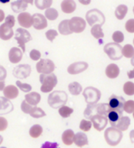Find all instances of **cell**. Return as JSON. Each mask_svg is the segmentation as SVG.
Returning <instances> with one entry per match:
<instances>
[{"label":"cell","instance_id":"cell-61","mask_svg":"<svg viewBox=\"0 0 134 148\" xmlns=\"http://www.w3.org/2000/svg\"><path fill=\"white\" fill-rule=\"evenodd\" d=\"M133 14H134V7H133Z\"/></svg>","mask_w":134,"mask_h":148},{"label":"cell","instance_id":"cell-59","mask_svg":"<svg viewBox=\"0 0 134 148\" xmlns=\"http://www.w3.org/2000/svg\"><path fill=\"white\" fill-rule=\"evenodd\" d=\"M3 140V136H0V145L2 144Z\"/></svg>","mask_w":134,"mask_h":148},{"label":"cell","instance_id":"cell-58","mask_svg":"<svg viewBox=\"0 0 134 148\" xmlns=\"http://www.w3.org/2000/svg\"><path fill=\"white\" fill-rule=\"evenodd\" d=\"M131 64H132L133 66H134V56H133V57L131 59Z\"/></svg>","mask_w":134,"mask_h":148},{"label":"cell","instance_id":"cell-33","mask_svg":"<svg viewBox=\"0 0 134 148\" xmlns=\"http://www.w3.org/2000/svg\"><path fill=\"white\" fill-rule=\"evenodd\" d=\"M43 133V128L39 125H34L29 130V136L32 138H38Z\"/></svg>","mask_w":134,"mask_h":148},{"label":"cell","instance_id":"cell-60","mask_svg":"<svg viewBox=\"0 0 134 148\" xmlns=\"http://www.w3.org/2000/svg\"><path fill=\"white\" fill-rule=\"evenodd\" d=\"M0 148H6V147H0Z\"/></svg>","mask_w":134,"mask_h":148},{"label":"cell","instance_id":"cell-51","mask_svg":"<svg viewBox=\"0 0 134 148\" xmlns=\"http://www.w3.org/2000/svg\"><path fill=\"white\" fill-rule=\"evenodd\" d=\"M41 148H60L59 145L55 142H50V141H46L45 142Z\"/></svg>","mask_w":134,"mask_h":148},{"label":"cell","instance_id":"cell-1","mask_svg":"<svg viewBox=\"0 0 134 148\" xmlns=\"http://www.w3.org/2000/svg\"><path fill=\"white\" fill-rule=\"evenodd\" d=\"M68 101V96L66 92L61 90L52 92L48 97V103L53 109H60Z\"/></svg>","mask_w":134,"mask_h":148},{"label":"cell","instance_id":"cell-48","mask_svg":"<svg viewBox=\"0 0 134 148\" xmlns=\"http://www.w3.org/2000/svg\"><path fill=\"white\" fill-rule=\"evenodd\" d=\"M29 57L33 61H39L40 60V57H41V53L38 50L34 49V50H32L29 52Z\"/></svg>","mask_w":134,"mask_h":148},{"label":"cell","instance_id":"cell-49","mask_svg":"<svg viewBox=\"0 0 134 148\" xmlns=\"http://www.w3.org/2000/svg\"><path fill=\"white\" fill-rule=\"evenodd\" d=\"M8 120H6L4 117L0 116V131H3L8 128Z\"/></svg>","mask_w":134,"mask_h":148},{"label":"cell","instance_id":"cell-38","mask_svg":"<svg viewBox=\"0 0 134 148\" xmlns=\"http://www.w3.org/2000/svg\"><path fill=\"white\" fill-rule=\"evenodd\" d=\"M45 16L47 19H49V20H50V21H53V20H55L56 18H58L59 13H58V11L55 9L50 8V9L45 10Z\"/></svg>","mask_w":134,"mask_h":148},{"label":"cell","instance_id":"cell-28","mask_svg":"<svg viewBox=\"0 0 134 148\" xmlns=\"http://www.w3.org/2000/svg\"><path fill=\"white\" fill-rule=\"evenodd\" d=\"M58 29H59V32L63 36L71 35L72 31L71 30V28H70V20L69 19L62 20L60 23L59 26H58Z\"/></svg>","mask_w":134,"mask_h":148},{"label":"cell","instance_id":"cell-17","mask_svg":"<svg viewBox=\"0 0 134 148\" xmlns=\"http://www.w3.org/2000/svg\"><path fill=\"white\" fill-rule=\"evenodd\" d=\"M14 110V105L5 97H0V114H7Z\"/></svg>","mask_w":134,"mask_h":148},{"label":"cell","instance_id":"cell-7","mask_svg":"<svg viewBox=\"0 0 134 148\" xmlns=\"http://www.w3.org/2000/svg\"><path fill=\"white\" fill-rule=\"evenodd\" d=\"M14 38L17 40L18 46L20 47V49L23 51V52L25 51V44L32 40L30 33L26 29H24V28H18L16 29Z\"/></svg>","mask_w":134,"mask_h":148},{"label":"cell","instance_id":"cell-6","mask_svg":"<svg viewBox=\"0 0 134 148\" xmlns=\"http://www.w3.org/2000/svg\"><path fill=\"white\" fill-rule=\"evenodd\" d=\"M87 104H97L101 99V91L94 87H86L82 92Z\"/></svg>","mask_w":134,"mask_h":148},{"label":"cell","instance_id":"cell-20","mask_svg":"<svg viewBox=\"0 0 134 148\" xmlns=\"http://www.w3.org/2000/svg\"><path fill=\"white\" fill-rule=\"evenodd\" d=\"M105 73L107 75V77L108 78L111 79H114L116 78L119 74H120V69L118 67V66L115 63H111L107 66L106 67V71Z\"/></svg>","mask_w":134,"mask_h":148},{"label":"cell","instance_id":"cell-19","mask_svg":"<svg viewBox=\"0 0 134 148\" xmlns=\"http://www.w3.org/2000/svg\"><path fill=\"white\" fill-rule=\"evenodd\" d=\"M61 8L65 14H72L76 9V3L74 0H64L61 2Z\"/></svg>","mask_w":134,"mask_h":148},{"label":"cell","instance_id":"cell-4","mask_svg":"<svg viewBox=\"0 0 134 148\" xmlns=\"http://www.w3.org/2000/svg\"><path fill=\"white\" fill-rule=\"evenodd\" d=\"M86 20L90 26H93L95 25H102L103 24H105L106 17L101 10L97 9H92L86 13Z\"/></svg>","mask_w":134,"mask_h":148},{"label":"cell","instance_id":"cell-42","mask_svg":"<svg viewBox=\"0 0 134 148\" xmlns=\"http://www.w3.org/2000/svg\"><path fill=\"white\" fill-rule=\"evenodd\" d=\"M92 127V123L90 120H81L80 123V130L84 132L90 131V130Z\"/></svg>","mask_w":134,"mask_h":148},{"label":"cell","instance_id":"cell-26","mask_svg":"<svg viewBox=\"0 0 134 148\" xmlns=\"http://www.w3.org/2000/svg\"><path fill=\"white\" fill-rule=\"evenodd\" d=\"M29 3H33V2H28V1H15L11 3V8L14 12L20 13L24 11L28 8Z\"/></svg>","mask_w":134,"mask_h":148},{"label":"cell","instance_id":"cell-41","mask_svg":"<svg viewBox=\"0 0 134 148\" xmlns=\"http://www.w3.org/2000/svg\"><path fill=\"white\" fill-rule=\"evenodd\" d=\"M112 40L114 43L120 44L124 41V34L120 30H116L112 34Z\"/></svg>","mask_w":134,"mask_h":148},{"label":"cell","instance_id":"cell-36","mask_svg":"<svg viewBox=\"0 0 134 148\" xmlns=\"http://www.w3.org/2000/svg\"><path fill=\"white\" fill-rule=\"evenodd\" d=\"M30 116L33 117V118H35V119H39V118H42V117H45L46 115L45 112L42 109H40L39 107H37V106H34L32 110L30 112Z\"/></svg>","mask_w":134,"mask_h":148},{"label":"cell","instance_id":"cell-39","mask_svg":"<svg viewBox=\"0 0 134 148\" xmlns=\"http://www.w3.org/2000/svg\"><path fill=\"white\" fill-rule=\"evenodd\" d=\"M74 112V110L66 105H64L59 109V114L62 118H68L71 115V114Z\"/></svg>","mask_w":134,"mask_h":148},{"label":"cell","instance_id":"cell-16","mask_svg":"<svg viewBox=\"0 0 134 148\" xmlns=\"http://www.w3.org/2000/svg\"><path fill=\"white\" fill-rule=\"evenodd\" d=\"M23 54L24 52L20 48H18V47L11 48L9 53V59L10 62L14 64L18 63L23 58Z\"/></svg>","mask_w":134,"mask_h":148},{"label":"cell","instance_id":"cell-25","mask_svg":"<svg viewBox=\"0 0 134 148\" xmlns=\"http://www.w3.org/2000/svg\"><path fill=\"white\" fill-rule=\"evenodd\" d=\"M123 111L116 110H112L109 111L107 114V119L109 120V122L112 126H113L118 120H120L123 115H122Z\"/></svg>","mask_w":134,"mask_h":148},{"label":"cell","instance_id":"cell-22","mask_svg":"<svg viewBox=\"0 0 134 148\" xmlns=\"http://www.w3.org/2000/svg\"><path fill=\"white\" fill-rule=\"evenodd\" d=\"M89 143L87 136L83 133V132H78L75 135V139H74V144H76V147H82L85 146H87Z\"/></svg>","mask_w":134,"mask_h":148},{"label":"cell","instance_id":"cell-43","mask_svg":"<svg viewBox=\"0 0 134 148\" xmlns=\"http://www.w3.org/2000/svg\"><path fill=\"white\" fill-rule=\"evenodd\" d=\"M16 85H17V87H18L21 91H23V92H28L29 93V92L32 90V86L29 85V84H28V83H24L20 82V81H17L16 82Z\"/></svg>","mask_w":134,"mask_h":148},{"label":"cell","instance_id":"cell-5","mask_svg":"<svg viewBox=\"0 0 134 148\" xmlns=\"http://www.w3.org/2000/svg\"><path fill=\"white\" fill-rule=\"evenodd\" d=\"M103 50L107 56L112 61L120 60L122 57V47L119 44L114 42L107 43V45H105Z\"/></svg>","mask_w":134,"mask_h":148},{"label":"cell","instance_id":"cell-55","mask_svg":"<svg viewBox=\"0 0 134 148\" xmlns=\"http://www.w3.org/2000/svg\"><path fill=\"white\" fill-rule=\"evenodd\" d=\"M5 88V82L0 81V91H3Z\"/></svg>","mask_w":134,"mask_h":148},{"label":"cell","instance_id":"cell-53","mask_svg":"<svg viewBox=\"0 0 134 148\" xmlns=\"http://www.w3.org/2000/svg\"><path fill=\"white\" fill-rule=\"evenodd\" d=\"M127 77H128V78H130V79H133L134 78V68L133 69V70H131V71L127 72Z\"/></svg>","mask_w":134,"mask_h":148},{"label":"cell","instance_id":"cell-47","mask_svg":"<svg viewBox=\"0 0 134 148\" xmlns=\"http://www.w3.org/2000/svg\"><path fill=\"white\" fill-rule=\"evenodd\" d=\"M33 107L34 106H32L29 103H28L25 100L22 102V103H21V110L23 111L24 113H25V114H30Z\"/></svg>","mask_w":134,"mask_h":148},{"label":"cell","instance_id":"cell-10","mask_svg":"<svg viewBox=\"0 0 134 148\" xmlns=\"http://www.w3.org/2000/svg\"><path fill=\"white\" fill-rule=\"evenodd\" d=\"M31 73V66L28 64H21L17 66L14 71L13 75L18 79H24L29 77Z\"/></svg>","mask_w":134,"mask_h":148},{"label":"cell","instance_id":"cell-24","mask_svg":"<svg viewBox=\"0 0 134 148\" xmlns=\"http://www.w3.org/2000/svg\"><path fill=\"white\" fill-rule=\"evenodd\" d=\"M41 100V96L39 92H30L25 94V101L32 106H36Z\"/></svg>","mask_w":134,"mask_h":148},{"label":"cell","instance_id":"cell-12","mask_svg":"<svg viewBox=\"0 0 134 148\" xmlns=\"http://www.w3.org/2000/svg\"><path fill=\"white\" fill-rule=\"evenodd\" d=\"M124 103H125V100L121 96H117L116 94H112L109 98L108 104L112 110L123 111Z\"/></svg>","mask_w":134,"mask_h":148},{"label":"cell","instance_id":"cell-62","mask_svg":"<svg viewBox=\"0 0 134 148\" xmlns=\"http://www.w3.org/2000/svg\"><path fill=\"white\" fill-rule=\"evenodd\" d=\"M133 45H134V38H133Z\"/></svg>","mask_w":134,"mask_h":148},{"label":"cell","instance_id":"cell-40","mask_svg":"<svg viewBox=\"0 0 134 148\" xmlns=\"http://www.w3.org/2000/svg\"><path fill=\"white\" fill-rule=\"evenodd\" d=\"M123 92L128 96L134 95V83L133 82H127L123 85Z\"/></svg>","mask_w":134,"mask_h":148},{"label":"cell","instance_id":"cell-31","mask_svg":"<svg viewBox=\"0 0 134 148\" xmlns=\"http://www.w3.org/2000/svg\"><path fill=\"white\" fill-rule=\"evenodd\" d=\"M68 89L71 94L77 96L82 92V86L77 82H72L68 85Z\"/></svg>","mask_w":134,"mask_h":148},{"label":"cell","instance_id":"cell-23","mask_svg":"<svg viewBox=\"0 0 134 148\" xmlns=\"http://www.w3.org/2000/svg\"><path fill=\"white\" fill-rule=\"evenodd\" d=\"M3 95L8 99H14L18 95V89L14 85H8L3 90Z\"/></svg>","mask_w":134,"mask_h":148},{"label":"cell","instance_id":"cell-9","mask_svg":"<svg viewBox=\"0 0 134 148\" xmlns=\"http://www.w3.org/2000/svg\"><path fill=\"white\" fill-rule=\"evenodd\" d=\"M86 27V22L81 17H73L70 19V28L72 33H81L85 30Z\"/></svg>","mask_w":134,"mask_h":148},{"label":"cell","instance_id":"cell-37","mask_svg":"<svg viewBox=\"0 0 134 148\" xmlns=\"http://www.w3.org/2000/svg\"><path fill=\"white\" fill-rule=\"evenodd\" d=\"M122 56L126 58H133L134 56V47L130 44H127L122 47Z\"/></svg>","mask_w":134,"mask_h":148},{"label":"cell","instance_id":"cell-50","mask_svg":"<svg viewBox=\"0 0 134 148\" xmlns=\"http://www.w3.org/2000/svg\"><path fill=\"white\" fill-rule=\"evenodd\" d=\"M5 23L10 27H14L15 25V18L13 15H8L5 18Z\"/></svg>","mask_w":134,"mask_h":148},{"label":"cell","instance_id":"cell-29","mask_svg":"<svg viewBox=\"0 0 134 148\" xmlns=\"http://www.w3.org/2000/svg\"><path fill=\"white\" fill-rule=\"evenodd\" d=\"M97 114V104H87L84 111V116L86 120H90L91 118Z\"/></svg>","mask_w":134,"mask_h":148},{"label":"cell","instance_id":"cell-52","mask_svg":"<svg viewBox=\"0 0 134 148\" xmlns=\"http://www.w3.org/2000/svg\"><path fill=\"white\" fill-rule=\"evenodd\" d=\"M7 77V71L6 69L2 66L0 65V81H3Z\"/></svg>","mask_w":134,"mask_h":148},{"label":"cell","instance_id":"cell-27","mask_svg":"<svg viewBox=\"0 0 134 148\" xmlns=\"http://www.w3.org/2000/svg\"><path fill=\"white\" fill-rule=\"evenodd\" d=\"M63 143L65 146H71L74 143V139H75V133L72 130H66L63 132L62 136Z\"/></svg>","mask_w":134,"mask_h":148},{"label":"cell","instance_id":"cell-54","mask_svg":"<svg viewBox=\"0 0 134 148\" xmlns=\"http://www.w3.org/2000/svg\"><path fill=\"white\" fill-rule=\"evenodd\" d=\"M129 139L131 140V142L134 144V130L130 131V134H129Z\"/></svg>","mask_w":134,"mask_h":148},{"label":"cell","instance_id":"cell-56","mask_svg":"<svg viewBox=\"0 0 134 148\" xmlns=\"http://www.w3.org/2000/svg\"><path fill=\"white\" fill-rule=\"evenodd\" d=\"M5 18V15H4V12L2 10V9H0V22H2L3 19Z\"/></svg>","mask_w":134,"mask_h":148},{"label":"cell","instance_id":"cell-21","mask_svg":"<svg viewBox=\"0 0 134 148\" xmlns=\"http://www.w3.org/2000/svg\"><path fill=\"white\" fill-rule=\"evenodd\" d=\"M130 125H131V120H130V118L128 116H122L112 127H114V128L119 130H121L122 132V131H126L128 129Z\"/></svg>","mask_w":134,"mask_h":148},{"label":"cell","instance_id":"cell-46","mask_svg":"<svg viewBox=\"0 0 134 148\" xmlns=\"http://www.w3.org/2000/svg\"><path fill=\"white\" fill-rule=\"evenodd\" d=\"M125 29L128 33H134V18H130L126 22Z\"/></svg>","mask_w":134,"mask_h":148},{"label":"cell","instance_id":"cell-11","mask_svg":"<svg viewBox=\"0 0 134 148\" xmlns=\"http://www.w3.org/2000/svg\"><path fill=\"white\" fill-rule=\"evenodd\" d=\"M89 67V64L86 62H76L67 67V72L71 75H77L85 72Z\"/></svg>","mask_w":134,"mask_h":148},{"label":"cell","instance_id":"cell-18","mask_svg":"<svg viewBox=\"0 0 134 148\" xmlns=\"http://www.w3.org/2000/svg\"><path fill=\"white\" fill-rule=\"evenodd\" d=\"M14 36L13 28L10 27L6 23L0 25V38L3 40H9Z\"/></svg>","mask_w":134,"mask_h":148},{"label":"cell","instance_id":"cell-57","mask_svg":"<svg viewBox=\"0 0 134 148\" xmlns=\"http://www.w3.org/2000/svg\"><path fill=\"white\" fill-rule=\"evenodd\" d=\"M80 3L82 4H90V0H87V1H83V0H79Z\"/></svg>","mask_w":134,"mask_h":148},{"label":"cell","instance_id":"cell-15","mask_svg":"<svg viewBox=\"0 0 134 148\" xmlns=\"http://www.w3.org/2000/svg\"><path fill=\"white\" fill-rule=\"evenodd\" d=\"M18 22L21 27L28 29L33 25V17L29 13L23 12L18 15Z\"/></svg>","mask_w":134,"mask_h":148},{"label":"cell","instance_id":"cell-32","mask_svg":"<svg viewBox=\"0 0 134 148\" xmlns=\"http://www.w3.org/2000/svg\"><path fill=\"white\" fill-rule=\"evenodd\" d=\"M90 34L92 35V36L95 39H101L104 37V33L102 30V28L101 25H95L91 27L90 29Z\"/></svg>","mask_w":134,"mask_h":148},{"label":"cell","instance_id":"cell-35","mask_svg":"<svg viewBox=\"0 0 134 148\" xmlns=\"http://www.w3.org/2000/svg\"><path fill=\"white\" fill-rule=\"evenodd\" d=\"M110 110H111V108L108 103H98L97 104V114L99 115L107 117V114Z\"/></svg>","mask_w":134,"mask_h":148},{"label":"cell","instance_id":"cell-14","mask_svg":"<svg viewBox=\"0 0 134 148\" xmlns=\"http://www.w3.org/2000/svg\"><path fill=\"white\" fill-rule=\"evenodd\" d=\"M33 17V26L35 29H44L47 27L48 23H47V18H45V15L41 14H34V15H32Z\"/></svg>","mask_w":134,"mask_h":148},{"label":"cell","instance_id":"cell-3","mask_svg":"<svg viewBox=\"0 0 134 148\" xmlns=\"http://www.w3.org/2000/svg\"><path fill=\"white\" fill-rule=\"evenodd\" d=\"M122 136H123L122 132L114 127L107 128L104 133L105 140H106L107 144L111 147L117 146L121 142Z\"/></svg>","mask_w":134,"mask_h":148},{"label":"cell","instance_id":"cell-34","mask_svg":"<svg viewBox=\"0 0 134 148\" xmlns=\"http://www.w3.org/2000/svg\"><path fill=\"white\" fill-rule=\"evenodd\" d=\"M52 0H35V4L39 9H48L52 4Z\"/></svg>","mask_w":134,"mask_h":148},{"label":"cell","instance_id":"cell-30","mask_svg":"<svg viewBox=\"0 0 134 148\" xmlns=\"http://www.w3.org/2000/svg\"><path fill=\"white\" fill-rule=\"evenodd\" d=\"M128 11V8L127 7L125 4H120L116 7V10H115V16L117 19L122 20L125 18V16L127 14Z\"/></svg>","mask_w":134,"mask_h":148},{"label":"cell","instance_id":"cell-45","mask_svg":"<svg viewBox=\"0 0 134 148\" xmlns=\"http://www.w3.org/2000/svg\"><path fill=\"white\" fill-rule=\"evenodd\" d=\"M57 36H58V32L55 29H49L45 33V36L50 42H52L57 37Z\"/></svg>","mask_w":134,"mask_h":148},{"label":"cell","instance_id":"cell-44","mask_svg":"<svg viewBox=\"0 0 134 148\" xmlns=\"http://www.w3.org/2000/svg\"><path fill=\"white\" fill-rule=\"evenodd\" d=\"M123 111L127 114H133L134 112V101L133 100H127L125 102L123 106Z\"/></svg>","mask_w":134,"mask_h":148},{"label":"cell","instance_id":"cell-63","mask_svg":"<svg viewBox=\"0 0 134 148\" xmlns=\"http://www.w3.org/2000/svg\"><path fill=\"white\" fill-rule=\"evenodd\" d=\"M133 118H134V112H133Z\"/></svg>","mask_w":134,"mask_h":148},{"label":"cell","instance_id":"cell-2","mask_svg":"<svg viewBox=\"0 0 134 148\" xmlns=\"http://www.w3.org/2000/svg\"><path fill=\"white\" fill-rule=\"evenodd\" d=\"M39 82L41 83L40 90L43 92H50L54 89L58 83L57 77L54 73L40 74Z\"/></svg>","mask_w":134,"mask_h":148},{"label":"cell","instance_id":"cell-13","mask_svg":"<svg viewBox=\"0 0 134 148\" xmlns=\"http://www.w3.org/2000/svg\"><path fill=\"white\" fill-rule=\"evenodd\" d=\"M90 121L92 123V126L94 127V129L97 130V131H102L107 126L108 119L106 116L97 114L91 118Z\"/></svg>","mask_w":134,"mask_h":148},{"label":"cell","instance_id":"cell-8","mask_svg":"<svg viewBox=\"0 0 134 148\" xmlns=\"http://www.w3.org/2000/svg\"><path fill=\"white\" fill-rule=\"evenodd\" d=\"M55 65L50 59H40L36 64V70L40 74L53 73Z\"/></svg>","mask_w":134,"mask_h":148}]
</instances>
